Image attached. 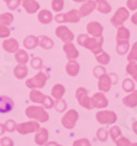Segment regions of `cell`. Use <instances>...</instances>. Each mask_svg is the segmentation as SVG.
<instances>
[{
  "instance_id": "f546056e",
  "label": "cell",
  "mask_w": 137,
  "mask_h": 146,
  "mask_svg": "<svg viewBox=\"0 0 137 146\" xmlns=\"http://www.w3.org/2000/svg\"><path fill=\"white\" fill-rule=\"evenodd\" d=\"M64 94H65V87L62 84H56L52 88V96L55 98L56 100L62 99Z\"/></svg>"
},
{
  "instance_id": "1f68e13d",
  "label": "cell",
  "mask_w": 137,
  "mask_h": 146,
  "mask_svg": "<svg viewBox=\"0 0 137 146\" xmlns=\"http://www.w3.org/2000/svg\"><path fill=\"white\" fill-rule=\"evenodd\" d=\"M95 60L98 61L101 66H105V64H107L110 62L111 58H110V56L107 55L105 51L102 50L98 55H95Z\"/></svg>"
},
{
  "instance_id": "ba28073f",
  "label": "cell",
  "mask_w": 137,
  "mask_h": 146,
  "mask_svg": "<svg viewBox=\"0 0 137 146\" xmlns=\"http://www.w3.org/2000/svg\"><path fill=\"white\" fill-rule=\"evenodd\" d=\"M130 18V13H128V10L122 7V8H118L116 10V12L114 13V15L111 19V23H112L115 27H118V26H122V25L125 23V21Z\"/></svg>"
},
{
  "instance_id": "cb8c5ba5",
  "label": "cell",
  "mask_w": 137,
  "mask_h": 146,
  "mask_svg": "<svg viewBox=\"0 0 137 146\" xmlns=\"http://www.w3.org/2000/svg\"><path fill=\"white\" fill-rule=\"evenodd\" d=\"M38 19L42 24H50L52 20H53V15L48 10H41L38 12Z\"/></svg>"
},
{
  "instance_id": "277c9868",
  "label": "cell",
  "mask_w": 137,
  "mask_h": 146,
  "mask_svg": "<svg viewBox=\"0 0 137 146\" xmlns=\"http://www.w3.org/2000/svg\"><path fill=\"white\" fill-rule=\"evenodd\" d=\"M76 98H77V100H78V103H79L81 107H83V108H86L88 110H91L94 108L93 104H92V99L89 97L86 88L79 87L76 91Z\"/></svg>"
},
{
  "instance_id": "83f0119b",
  "label": "cell",
  "mask_w": 137,
  "mask_h": 146,
  "mask_svg": "<svg viewBox=\"0 0 137 146\" xmlns=\"http://www.w3.org/2000/svg\"><path fill=\"white\" fill-rule=\"evenodd\" d=\"M23 45L26 49H34L38 46V37L33 36V35H30V36H26L23 40Z\"/></svg>"
},
{
  "instance_id": "9f6ffc18",
  "label": "cell",
  "mask_w": 137,
  "mask_h": 146,
  "mask_svg": "<svg viewBox=\"0 0 137 146\" xmlns=\"http://www.w3.org/2000/svg\"><path fill=\"white\" fill-rule=\"evenodd\" d=\"M73 1H75V2H83V1H86V0H73Z\"/></svg>"
},
{
  "instance_id": "c3c4849f",
  "label": "cell",
  "mask_w": 137,
  "mask_h": 146,
  "mask_svg": "<svg viewBox=\"0 0 137 146\" xmlns=\"http://www.w3.org/2000/svg\"><path fill=\"white\" fill-rule=\"evenodd\" d=\"M0 145L1 146H13V141L10 139V137H2L0 140Z\"/></svg>"
},
{
  "instance_id": "7dc6e473",
  "label": "cell",
  "mask_w": 137,
  "mask_h": 146,
  "mask_svg": "<svg viewBox=\"0 0 137 146\" xmlns=\"http://www.w3.org/2000/svg\"><path fill=\"white\" fill-rule=\"evenodd\" d=\"M20 5V0H10L9 2H7V7L10 10H15Z\"/></svg>"
},
{
  "instance_id": "b9f144b4",
  "label": "cell",
  "mask_w": 137,
  "mask_h": 146,
  "mask_svg": "<svg viewBox=\"0 0 137 146\" xmlns=\"http://www.w3.org/2000/svg\"><path fill=\"white\" fill-rule=\"evenodd\" d=\"M10 35V29L8 27V25H5L0 23V37L1 38H7Z\"/></svg>"
},
{
  "instance_id": "d4e9b609",
  "label": "cell",
  "mask_w": 137,
  "mask_h": 146,
  "mask_svg": "<svg viewBox=\"0 0 137 146\" xmlns=\"http://www.w3.org/2000/svg\"><path fill=\"white\" fill-rule=\"evenodd\" d=\"M28 72H29V70H28V68H26L25 64H18L17 67L14 68V70H13L14 76L19 80L24 79L25 76L28 75Z\"/></svg>"
},
{
  "instance_id": "d6a6232c",
  "label": "cell",
  "mask_w": 137,
  "mask_h": 146,
  "mask_svg": "<svg viewBox=\"0 0 137 146\" xmlns=\"http://www.w3.org/2000/svg\"><path fill=\"white\" fill-rule=\"evenodd\" d=\"M126 72L133 76V79L137 82V63L136 62H130L126 67Z\"/></svg>"
},
{
  "instance_id": "bcb514c9",
  "label": "cell",
  "mask_w": 137,
  "mask_h": 146,
  "mask_svg": "<svg viewBox=\"0 0 137 146\" xmlns=\"http://www.w3.org/2000/svg\"><path fill=\"white\" fill-rule=\"evenodd\" d=\"M73 146H91V143L88 139H80L75 141Z\"/></svg>"
},
{
  "instance_id": "d590c367",
  "label": "cell",
  "mask_w": 137,
  "mask_h": 146,
  "mask_svg": "<svg viewBox=\"0 0 137 146\" xmlns=\"http://www.w3.org/2000/svg\"><path fill=\"white\" fill-rule=\"evenodd\" d=\"M107 136H109V131L105 128H100L97 131V137L100 142H105L107 140Z\"/></svg>"
},
{
  "instance_id": "681fc988",
  "label": "cell",
  "mask_w": 137,
  "mask_h": 146,
  "mask_svg": "<svg viewBox=\"0 0 137 146\" xmlns=\"http://www.w3.org/2000/svg\"><path fill=\"white\" fill-rule=\"evenodd\" d=\"M126 6L130 10L135 11L137 9V0H127L126 1Z\"/></svg>"
},
{
  "instance_id": "484cf974",
  "label": "cell",
  "mask_w": 137,
  "mask_h": 146,
  "mask_svg": "<svg viewBox=\"0 0 137 146\" xmlns=\"http://www.w3.org/2000/svg\"><path fill=\"white\" fill-rule=\"evenodd\" d=\"M38 45L42 47V48L46 49V50H50V49L53 48L54 46V42L50 39V37L44 36V35H41V36L38 37Z\"/></svg>"
},
{
  "instance_id": "db71d44e",
  "label": "cell",
  "mask_w": 137,
  "mask_h": 146,
  "mask_svg": "<svg viewBox=\"0 0 137 146\" xmlns=\"http://www.w3.org/2000/svg\"><path fill=\"white\" fill-rule=\"evenodd\" d=\"M57 143L56 142H48V143H46L44 146H56Z\"/></svg>"
},
{
  "instance_id": "44dd1931",
  "label": "cell",
  "mask_w": 137,
  "mask_h": 146,
  "mask_svg": "<svg viewBox=\"0 0 137 146\" xmlns=\"http://www.w3.org/2000/svg\"><path fill=\"white\" fill-rule=\"evenodd\" d=\"M79 70H80V66L76 60H69L68 63L66 64V72L70 76H77Z\"/></svg>"
},
{
  "instance_id": "816d5d0a",
  "label": "cell",
  "mask_w": 137,
  "mask_h": 146,
  "mask_svg": "<svg viewBox=\"0 0 137 146\" xmlns=\"http://www.w3.org/2000/svg\"><path fill=\"white\" fill-rule=\"evenodd\" d=\"M131 20H132V23H133V24L137 25V12H136V13H134V14L132 15Z\"/></svg>"
},
{
  "instance_id": "2e32d148",
  "label": "cell",
  "mask_w": 137,
  "mask_h": 146,
  "mask_svg": "<svg viewBox=\"0 0 137 146\" xmlns=\"http://www.w3.org/2000/svg\"><path fill=\"white\" fill-rule=\"evenodd\" d=\"M14 107L13 100L8 96H0V112L7 113L10 112Z\"/></svg>"
},
{
  "instance_id": "9a60e30c",
  "label": "cell",
  "mask_w": 137,
  "mask_h": 146,
  "mask_svg": "<svg viewBox=\"0 0 137 146\" xmlns=\"http://www.w3.org/2000/svg\"><path fill=\"white\" fill-rule=\"evenodd\" d=\"M62 49H64V51H65L66 57H67L68 60H75V59L78 58V56H79L78 50H77V48L75 47V45L71 43V42L64 44Z\"/></svg>"
},
{
  "instance_id": "7a4b0ae2",
  "label": "cell",
  "mask_w": 137,
  "mask_h": 146,
  "mask_svg": "<svg viewBox=\"0 0 137 146\" xmlns=\"http://www.w3.org/2000/svg\"><path fill=\"white\" fill-rule=\"evenodd\" d=\"M25 115L29 119H34L38 122H46L50 119L48 113L41 106H30V107H28L25 110Z\"/></svg>"
},
{
  "instance_id": "7bdbcfd3",
  "label": "cell",
  "mask_w": 137,
  "mask_h": 146,
  "mask_svg": "<svg viewBox=\"0 0 137 146\" xmlns=\"http://www.w3.org/2000/svg\"><path fill=\"white\" fill-rule=\"evenodd\" d=\"M43 66V61L41 58H38V57H34L33 59L31 60V67L33 69H35V70H38V69H41Z\"/></svg>"
},
{
  "instance_id": "f907efd6",
  "label": "cell",
  "mask_w": 137,
  "mask_h": 146,
  "mask_svg": "<svg viewBox=\"0 0 137 146\" xmlns=\"http://www.w3.org/2000/svg\"><path fill=\"white\" fill-rule=\"evenodd\" d=\"M110 78H111V81H112V85L116 84L118 83V76L114 74V73H110Z\"/></svg>"
},
{
  "instance_id": "ac0fdd59",
  "label": "cell",
  "mask_w": 137,
  "mask_h": 146,
  "mask_svg": "<svg viewBox=\"0 0 137 146\" xmlns=\"http://www.w3.org/2000/svg\"><path fill=\"white\" fill-rule=\"evenodd\" d=\"M47 140H48V131H47V129L40 128L38 133L35 134V137H34L35 143L40 146H43L47 143Z\"/></svg>"
},
{
  "instance_id": "603a6c76",
  "label": "cell",
  "mask_w": 137,
  "mask_h": 146,
  "mask_svg": "<svg viewBox=\"0 0 137 146\" xmlns=\"http://www.w3.org/2000/svg\"><path fill=\"white\" fill-rule=\"evenodd\" d=\"M123 104L126 107L134 108L137 106V91H133L132 94L127 95L126 97L123 98Z\"/></svg>"
},
{
  "instance_id": "836d02e7",
  "label": "cell",
  "mask_w": 137,
  "mask_h": 146,
  "mask_svg": "<svg viewBox=\"0 0 137 146\" xmlns=\"http://www.w3.org/2000/svg\"><path fill=\"white\" fill-rule=\"evenodd\" d=\"M122 87H123V90L126 93H132V92L135 90V84H134V82L131 79H125L123 81Z\"/></svg>"
},
{
  "instance_id": "d6986e66",
  "label": "cell",
  "mask_w": 137,
  "mask_h": 146,
  "mask_svg": "<svg viewBox=\"0 0 137 146\" xmlns=\"http://www.w3.org/2000/svg\"><path fill=\"white\" fill-rule=\"evenodd\" d=\"M2 48L5 49L7 52L14 54V52H17L19 50V43L14 38H9V39H6L2 43Z\"/></svg>"
},
{
  "instance_id": "60d3db41",
  "label": "cell",
  "mask_w": 137,
  "mask_h": 146,
  "mask_svg": "<svg viewBox=\"0 0 137 146\" xmlns=\"http://www.w3.org/2000/svg\"><path fill=\"white\" fill-rule=\"evenodd\" d=\"M64 5H65L64 0H53L52 1V8L55 12H60L64 8Z\"/></svg>"
},
{
  "instance_id": "680465c9",
  "label": "cell",
  "mask_w": 137,
  "mask_h": 146,
  "mask_svg": "<svg viewBox=\"0 0 137 146\" xmlns=\"http://www.w3.org/2000/svg\"><path fill=\"white\" fill-rule=\"evenodd\" d=\"M3 1H6V2H9V1H10V0H3Z\"/></svg>"
},
{
  "instance_id": "f6af8a7d",
  "label": "cell",
  "mask_w": 137,
  "mask_h": 146,
  "mask_svg": "<svg viewBox=\"0 0 137 146\" xmlns=\"http://www.w3.org/2000/svg\"><path fill=\"white\" fill-rule=\"evenodd\" d=\"M115 143H116V146H130L132 144L131 141L124 136H120L118 140L115 141Z\"/></svg>"
},
{
  "instance_id": "f35d334b",
  "label": "cell",
  "mask_w": 137,
  "mask_h": 146,
  "mask_svg": "<svg viewBox=\"0 0 137 146\" xmlns=\"http://www.w3.org/2000/svg\"><path fill=\"white\" fill-rule=\"evenodd\" d=\"M3 125H5V130H6L7 132H14V131H17V125L18 124L15 123L14 120L9 119V120H7Z\"/></svg>"
},
{
  "instance_id": "11a10c76",
  "label": "cell",
  "mask_w": 137,
  "mask_h": 146,
  "mask_svg": "<svg viewBox=\"0 0 137 146\" xmlns=\"http://www.w3.org/2000/svg\"><path fill=\"white\" fill-rule=\"evenodd\" d=\"M132 128H133V131L137 134V121L133 123V127H132Z\"/></svg>"
},
{
  "instance_id": "4316f807",
  "label": "cell",
  "mask_w": 137,
  "mask_h": 146,
  "mask_svg": "<svg viewBox=\"0 0 137 146\" xmlns=\"http://www.w3.org/2000/svg\"><path fill=\"white\" fill-rule=\"evenodd\" d=\"M130 30L122 26H118V34H116V42H121V40H128L130 39Z\"/></svg>"
},
{
  "instance_id": "7c38bea8",
  "label": "cell",
  "mask_w": 137,
  "mask_h": 146,
  "mask_svg": "<svg viewBox=\"0 0 137 146\" xmlns=\"http://www.w3.org/2000/svg\"><path fill=\"white\" fill-rule=\"evenodd\" d=\"M20 3L29 14L36 13L40 9V3L36 0H20Z\"/></svg>"
},
{
  "instance_id": "ee69618b",
  "label": "cell",
  "mask_w": 137,
  "mask_h": 146,
  "mask_svg": "<svg viewBox=\"0 0 137 146\" xmlns=\"http://www.w3.org/2000/svg\"><path fill=\"white\" fill-rule=\"evenodd\" d=\"M105 73H106L105 68H103L101 64H100V66H97V67H94L93 75L95 76V78H100L101 75H103V74H105Z\"/></svg>"
},
{
  "instance_id": "6da1fadb",
  "label": "cell",
  "mask_w": 137,
  "mask_h": 146,
  "mask_svg": "<svg viewBox=\"0 0 137 146\" xmlns=\"http://www.w3.org/2000/svg\"><path fill=\"white\" fill-rule=\"evenodd\" d=\"M78 45H80L85 48L89 49L94 55H98L102 51V45H103V37H89L87 34H81L77 38Z\"/></svg>"
},
{
  "instance_id": "6f0895ef",
  "label": "cell",
  "mask_w": 137,
  "mask_h": 146,
  "mask_svg": "<svg viewBox=\"0 0 137 146\" xmlns=\"http://www.w3.org/2000/svg\"><path fill=\"white\" fill-rule=\"evenodd\" d=\"M130 146H137V143H133V144H131Z\"/></svg>"
},
{
  "instance_id": "4dcf8cb0",
  "label": "cell",
  "mask_w": 137,
  "mask_h": 146,
  "mask_svg": "<svg viewBox=\"0 0 137 146\" xmlns=\"http://www.w3.org/2000/svg\"><path fill=\"white\" fill-rule=\"evenodd\" d=\"M130 49V42L128 40H121L116 42V52L118 55H125Z\"/></svg>"
},
{
  "instance_id": "52a82bcc",
  "label": "cell",
  "mask_w": 137,
  "mask_h": 146,
  "mask_svg": "<svg viewBox=\"0 0 137 146\" xmlns=\"http://www.w3.org/2000/svg\"><path fill=\"white\" fill-rule=\"evenodd\" d=\"M95 118L99 123L102 124H113L118 120L116 113L112 110H104V111H98Z\"/></svg>"
},
{
  "instance_id": "f1b7e54d",
  "label": "cell",
  "mask_w": 137,
  "mask_h": 146,
  "mask_svg": "<svg viewBox=\"0 0 137 146\" xmlns=\"http://www.w3.org/2000/svg\"><path fill=\"white\" fill-rule=\"evenodd\" d=\"M15 60L19 64H26L30 58H29V54L23 50V49H19L17 52H15Z\"/></svg>"
},
{
  "instance_id": "30bf717a",
  "label": "cell",
  "mask_w": 137,
  "mask_h": 146,
  "mask_svg": "<svg viewBox=\"0 0 137 146\" xmlns=\"http://www.w3.org/2000/svg\"><path fill=\"white\" fill-rule=\"evenodd\" d=\"M55 34L56 36H58L62 39L64 43H69V42H73L74 40V34L73 32L69 30L67 26H64V25H59L55 30Z\"/></svg>"
},
{
  "instance_id": "8992f818",
  "label": "cell",
  "mask_w": 137,
  "mask_h": 146,
  "mask_svg": "<svg viewBox=\"0 0 137 146\" xmlns=\"http://www.w3.org/2000/svg\"><path fill=\"white\" fill-rule=\"evenodd\" d=\"M79 119V113L77 112V110H68L62 118V127H65L66 129H74L76 125V123Z\"/></svg>"
},
{
  "instance_id": "91938a15",
  "label": "cell",
  "mask_w": 137,
  "mask_h": 146,
  "mask_svg": "<svg viewBox=\"0 0 137 146\" xmlns=\"http://www.w3.org/2000/svg\"><path fill=\"white\" fill-rule=\"evenodd\" d=\"M56 146H62V145H60V144H57V145Z\"/></svg>"
},
{
  "instance_id": "7402d4cb",
  "label": "cell",
  "mask_w": 137,
  "mask_h": 146,
  "mask_svg": "<svg viewBox=\"0 0 137 146\" xmlns=\"http://www.w3.org/2000/svg\"><path fill=\"white\" fill-rule=\"evenodd\" d=\"M95 9L103 14H107L112 10V7L110 6V3L106 0H95Z\"/></svg>"
},
{
  "instance_id": "e575fe53",
  "label": "cell",
  "mask_w": 137,
  "mask_h": 146,
  "mask_svg": "<svg viewBox=\"0 0 137 146\" xmlns=\"http://www.w3.org/2000/svg\"><path fill=\"white\" fill-rule=\"evenodd\" d=\"M13 15L11 14V13H3V14H1L0 15V23H2V24L5 25H9L11 24L13 22Z\"/></svg>"
},
{
  "instance_id": "ab89813d",
  "label": "cell",
  "mask_w": 137,
  "mask_h": 146,
  "mask_svg": "<svg viewBox=\"0 0 137 146\" xmlns=\"http://www.w3.org/2000/svg\"><path fill=\"white\" fill-rule=\"evenodd\" d=\"M54 108L58 112H62V111H65L66 108H67V104H66L65 100H62V99H58L57 102H54Z\"/></svg>"
},
{
  "instance_id": "74e56055",
  "label": "cell",
  "mask_w": 137,
  "mask_h": 146,
  "mask_svg": "<svg viewBox=\"0 0 137 146\" xmlns=\"http://www.w3.org/2000/svg\"><path fill=\"white\" fill-rule=\"evenodd\" d=\"M110 136L114 142L118 140L120 136H122V132H121V129L118 128V125H114L110 129Z\"/></svg>"
},
{
  "instance_id": "8fae6325",
  "label": "cell",
  "mask_w": 137,
  "mask_h": 146,
  "mask_svg": "<svg viewBox=\"0 0 137 146\" xmlns=\"http://www.w3.org/2000/svg\"><path fill=\"white\" fill-rule=\"evenodd\" d=\"M98 88L103 93H106L111 90V86H112V81L110 78V74H103L101 75L100 78H98Z\"/></svg>"
},
{
  "instance_id": "9c48e42d",
  "label": "cell",
  "mask_w": 137,
  "mask_h": 146,
  "mask_svg": "<svg viewBox=\"0 0 137 146\" xmlns=\"http://www.w3.org/2000/svg\"><path fill=\"white\" fill-rule=\"evenodd\" d=\"M40 129V124L38 121H29L23 122L17 125V131L22 135L29 133H33V132H38Z\"/></svg>"
},
{
  "instance_id": "e0dca14e",
  "label": "cell",
  "mask_w": 137,
  "mask_h": 146,
  "mask_svg": "<svg viewBox=\"0 0 137 146\" xmlns=\"http://www.w3.org/2000/svg\"><path fill=\"white\" fill-rule=\"evenodd\" d=\"M95 1L93 0H86L85 3H82V6L79 9V14L80 17H88L91 12H93V10L95 9Z\"/></svg>"
},
{
  "instance_id": "4fadbf2b",
  "label": "cell",
  "mask_w": 137,
  "mask_h": 146,
  "mask_svg": "<svg viewBox=\"0 0 137 146\" xmlns=\"http://www.w3.org/2000/svg\"><path fill=\"white\" fill-rule=\"evenodd\" d=\"M87 32L92 37H100L102 36L103 33V26L100 24L99 22H90L87 25Z\"/></svg>"
},
{
  "instance_id": "5bb4252c",
  "label": "cell",
  "mask_w": 137,
  "mask_h": 146,
  "mask_svg": "<svg viewBox=\"0 0 137 146\" xmlns=\"http://www.w3.org/2000/svg\"><path fill=\"white\" fill-rule=\"evenodd\" d=\"M92 99V104H93L94 108H98V109H103L107 106V99L106 97L102 94V93H95L93 96L91 97Z\"/></svg>"
},
{
  "instance_id": "5b68a950",
  "label": "cell",
  "mask_w": 137,
  "mask_h": 146,
  "mask_svg": "<svg viewBox=\"0 0 137 146\" xmlns=\"http://www.w3.org/2000/svg\"><path fill=\"white\" fill-rule=\"evenodd\" d=\"M48 78L50 76L47 74H45L43 72H38L32 79L28 80L25 85L28 86L29 88H43L45 84H46V81L48 80Z\"/></svg>"
},
{
  "instance_id": "8d00e7d4",
  "label": "cell",
  "mask_w": 137,
  "mask_h": 146,
  "mask_svg": "<svg viewBox=\"0 0 137 146\" xmlns=\"http://www.w3.org/2000/svg\"><path fill=\"white\" fill-rule=\"evenodd\" d=\"M127 60L128 62H136L137 61V42L132 46L131 51L127 56Z\"/></svg>"
},
{
  "instance_id": "f5cc1de1",
  "label": "cell",
  "mask_w": 137,
  "mask_h": 146,
  "mask_svg": "<svg viewBox=\"0 0 137 146\" xmlns=\"http://www.w3.org/2000/svg\"><path fill=\"white\" fill-rule=\"evenodd\" d=\"M5 132H6V130H5V125H3L2 123H0V135H2Z\"/></svg>"
},
{
  "instance_id": "3957f363",
  "label": "cell",
  "mask_w": 137,
  "mask_h": 146,
  "mask_svg": "<svg viewBox=\"0 0 137 146\" xmlns=\"http://www.w3.org/2000/svg\"><path fill=\"white\" fill-rule=\"evenodd\" d=\"M30 99H31V102H33V103L43 105L44 107L47 108V109H50V108L54 107V100H53V98L50 97V96L44 95L42 92H40L36 88H33L31 91V93H30Z\"/></svg>"
},
{
  "instance_id": "ffe728a7",
  "label": "cell",
  "mask_w": 137,
  "mask_h": 146,
  "mask_svg": "<svg viewBox=\"0 0 137 146\" xmlns=\"http://www.w3.org/2000/svg\"><path fill=\"white\" fill-rule=\"evenodd\" d=\"M80 18V14L77 10H70L64 14V23H78Z\"/></svg>"
}]
</instances>
